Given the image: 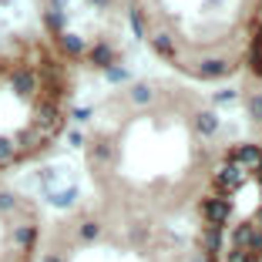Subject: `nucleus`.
<instances>
[{"label": "nucleus", "instance_id": "obj_3", "mask_svg": "<svg viewBox=\"0 0 262 262\" xmlns=\"http://www.w3.org/2000/svg\"><path fill=\"white\" fill-rule=\"evenodd\" d=\"M232 242L235 249H246V252H262V229H255V222H242L239 229L232 232Z\"/></svg>", "mask_w": 262, "mask_h": 262}, {"label": "nucleus", "instance_id": "obj_1", "mask_svg": "<svg viewBox=\"0 0 262 262\" xmlns=\"http://www.w3.org/2000/svg\"><path fill=\"white\" fill-rule=\"evenodd\" d=\"M61 77L51 64L0 54V168L34 158L61 131Z\"/></svg>", "mask_w": 262, "mask_h": 262}, {"label": "nucleus", "instance_id": "obj_10", "mask_svg": "<svg viewBox=\"0 0 262 262\" xmlns=\"http://www.w3.org/2000/svg\"><path fill=\"white\" fill-rule=\"evenodd\" d=\"M215 115H212V111H202L199 115V128H202V135H212V131H215Z\"/></svg>", "mask_w": 262, "mask_h": 262}, {"label": "nucleus", "instance_id": "obj_13", "mask_svg": "<svg viewBox=\"0 0 262 262\" xmlns=\"http://www.w3.org/2000/svg\"><path fill=\"white\" fill-rule=\"evenodd\" d=\"M232 98H235V91H222V94H219V98H215V101H219V104H229V101H232Z\"/></svg>", "mask_w": 262, "mask_h": 262}, {"label": "nucleus", "instance_id": "obj_2", "mask_svg": "<svg viewBox=\"0 0 262 262\" xmlns=\"http://www.w3.org/2000/svg\"><path fill=\"white\" fill-rule=\"evenodd\" d=\"M20 199L0 192V262H24L37 242V229L20 219Z\"/></svg>", "mask_w": 262, "mask_h": 262}, {"label": "nucleus", "instance_id": "obj_9", "mask_svg": "<svg viewBox=\"0 0 262 262\" xmlns=\"http://www.w3.org/2000/svg\"><path fill=\"white\" fill-rule=\"evenodd\" d=\"M222 262H259V255H255V252H246V249H232Z\"/></svg>", "mask_w": 262, "mask_h": 262}, {"label": "nucleus", "instance_id": "obj_7", "mask_svg": "<svg viewBox=\"0 0 262 262\" xmlns=\"http://www.w3.org/2000/svg\"><path fill=\"white\" fill-rule=\"evenodd\" d=\"M222 235H225L222 229H212V225H208V232L202 235V246H205V252H219V249H222Z\"/></svg>", "mask_w": 262, "mask_h": 262}, {"label": "nucleus", "instance_id": "obj_14", "mask_svg": "<svg viewBox=\"0 0 262 262\" xmlns=\"http://www.w3.org/2000/svg\"><path fill=\"white\" fill-rule=\"evenodd\" d=\"M255 229H262V208L255 212Z\"/></svg>", "mask_w": 262, "mask_h": 262}, {"label": "nucleus", "instance_id": "obj_8", "mask_svg": "<svg viewBox=\"0 0 262 262\" xmlns=\"http://www.w3.org/2000/svg\"><path fill=\"white\" fill-rule=\"evenodd\" d=\"M225 71H229V64H225V61H205V64L199 68V74H202V77H222Z\"/></svg>", "mask_w": 262, "mask_h": 262}, {"label": "nucleus", "instance_id": "obj_4", "mask_svg": "<svg viewBox=\"0 0 262 262\" xmlns=\"http://www.w3.org/2000/svg\"><path fill=\"white\" fill-rule=\"evenodd\" d=\"M246 175H249V171L239 168V165H232V162L225 165V168L215 175V188L222 192V199H225V195H235V192H239V188H242V178H246Z\"/></svg>", "mask_w": 262, "mask_h": 262}, {"label": "nucleus", "instance_id": "obj_12", "mask_svg": "<svg viewBox=\"0 0 262 262\" xmlns=\"http://www.w3.org/2000/svg\"><path fill=\"white\" fill-rule=\"evenodd\" d=\"M249 111H252V118H259V121H262V98H252Z\"/></svg>", "mask_w": 262, "mask_h": 262}, {"label": "nucleus", "instance_id": "obj_6", "mask_svg": "<svg viewBox=\"0 0 262 262\" xmlns=\"http://www.w3.org/2000/svg\"><path fill=\"white\" fill-rule=\"evenodd\" d=\"M232 165H239V168H246V171H255L262 165V151L252 148V145H246V148H239V151L232 155Z\"/></svg>", "mask_w": 262, "mask_h": 262}, {"label": "nucleus", "instance_id": "obj_15", "mask_svg": "<svg viewBox=\"0 0 262 262\" xmlns=\"http://www.w3.org/2000/svg\"><path fill=\"white\" fill-rule=\"evenodd\" d=\"M94 4H104V0H94Z\"/></svg>", "mask_w": 262, "mask_h": 262}, {"label": "nucleus", "instance_id": "obj_5", "mask_svg": "<svg viewBox=\"0 0 262 262\" xmlns=\"http://www.w3.org/2000/svg\"><path fill=\"white\" fill-rule=\"evenodd\" d=\"M229 199H222V195H219V199H205L202 202V215H205V222L212 225V229H222L225 222H229Z\"/></svg>", "mask_w": 262, "mask_h": 262}, {"label": "nucleus", "instance_id": "obj_11", "mask_svg": "<svg viewBox=\"0 0 262 262\" xmlns=\"http://www.w3.org/2000/svg\"><path fill=\"white\" fill-rule=\"evenodd\" d=\"M131 98L138 101V104H148V101H151V91H148L145 84H138V88H135V91H131Z\"/></svg>", "mask_w": 262, "mask_h": 262}]
</instances>
